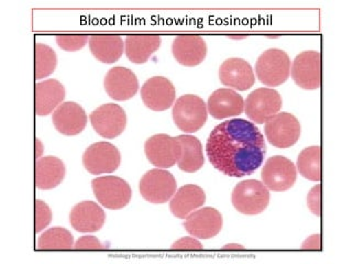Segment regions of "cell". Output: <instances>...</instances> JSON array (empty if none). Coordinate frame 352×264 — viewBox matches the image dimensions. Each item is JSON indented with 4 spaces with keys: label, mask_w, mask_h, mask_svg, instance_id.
Returning <instances> with one entry per match:
<instances>
[{
    "label": "cell",
    "mask_w": 352,
    "mask_h": 264,
    "mask_svg": "<svg viewBox=\"0 0 352 264\" xmlns=\"http://www.w3.org/2000/svg\"><path fill=\"white\" fill-rule=\"evenodd\" d=\"M177 139L181 144V154L177 161L179 168L186 173H195L201 170L205 163L201 141L190 135H179Z\"/></svg>",
    "instance_id": "cell-27"
},
{
    "label": "cell",
    "mask_w": 352,
    "mask_h": 264,
    "mask_svg": "<svg viewBox=\"0 0 352 264\" xmlns=\"http://www.w3.org/2000/svg\"><path fill=\"white\" fill-rule=\"evenodd\" d=\"M42 152H43V146H42L41 141L36 139V157L40 159Z\"/></svg>",
    "instance_id": "cell-38"
},
{
    "label": "cell",
    "mask_w": 352,
    "mask_h": 264,
    "mask_svg": "<svg viewBox=\"0 0 352 264\" xmlns=\"http://www.w3.org/2000/svg\"><path fill=\"white\" fill-rule=\"evenodd\" d=\"M55 40L60 49L74 52L85 47L89 38L86 34H58Z\"/></svg>",
    "instance_id": "cell-31"
},
{
    "label": "cell",
    "mask_w": 352,
    "mask_h": 264,
    "mask_svg": "<svg viewBox=\"0 0 352 264\" xmlns=\"http://www.w3.org/2000/svg\"><path fill=\"white\" fill-rule=\"evenodd\" d=\"M172 53L179 64L192 67L199 65L206 58L207 44L201 36L183 34L174 38Z\"/></svg>",
    "instance_id": "cell-20"
},
{
    "label": "cell",
    "mask_w": 352,
    "mask_h": 264,
    "mask_svg": "<svg viewBox=\"0 0 352 264\" xmlns=\"http://www.w3.org/2000/svg\"><path fill=\"white\" fill-rule=\"evenodd\" d=\"M106 221V214L98 204L86 201L77 204L72 209L69 223L72 227L82 234L100 230Z\"/></svg>",
    "instance_id": "cell-19"
},
{
    "label": "cell",
    "mask_w": 352,
    "mask_h": 264,
    "mask_svg": "<svg viewBox=\"0 0 352 264\" xmlns=\"http://www.w3.org/2000/svg\"><path fill=\"white\" fill-rule=\"evenodd\" d=\"M34 95H36V113L42 117L53 113L63 102L65 98V88L58 80H43V82H36Z\"/></svg>",
    "instance_id": "cell-23"
},
{
    "label": "cell",
    "mask_w": 352,
    "mask_h": 264,
    "mask_svg": "<svg viewBox=\"0 0 352 264\" xmlns=\"http://www.w3.org/2000/svg\"><path fill=\"white\" fill-rule=\"evenodd\" d=\"M88 44L94 56L102 63H115L124 54V42L119 36H91Z\"/></svg>",
    "instance_id": "cell-26"
},
{
    "label": "cell",
    "mask_w": 352,
    "mask_h": 264,
    "mask_svg": "<svg viewBox=\"0 0 352 264\" xmlns=\"http://www.w3.org/2000/svg\"><path fill=\"white\" fill-rule=\"evenodd\" d=\"M161 36L148 34L128 36L124 40V52L132 63L144 64L161 47Z\"/></svg>",
    "instance_id": "cell-25"
},
{
    "label": "cell",
    "mask_w": 352,
    "mask_h": 264,
    "mask_svg": "<svg viewBox=\"0 0 352 264\" xmlns=\"http://www.w3.org/2000/svg\"><path fill=\"white\" fill-rule=\"evenodd\" d=\"M74 248L76 250H102L104 245L96 236H84L75 242Z\"/></svg>",
    "instance_id": "cell-34"
},
{
    "label": "cell",
    "mask_w": 352,
    "mask_h": 264,
    "mask_svg": "<svg viewBox=\"0 0 352 264\" xmlns=\"http://www.w3.org/2000/svg\"><path fill=\"white\" fill-rule=\"evenodd\" d=\"M120 163V152L109 142L94 143L82 154V165L93 175L113 173L118 170Z\"/></svg>",
    "instance_id": "cell-11"
},
{
    "label": "cell",
    "mask_w": 352,
    "mask_h": 264,
    "mask_svg": "<svg viewBox=\"0 0 352 264\" xmlns=\"http://www.w3.org/2000/svg\"><path fill=\"white\" fill-rule=\"evenodd\" d=\"M104 91L117 102L129 100L139 91V82L131 69L116 66L109 69L104 80Z\"/></svg>",
    "instance_id": "cell-16"
},
{
    "label": "cell",
    "mask_w": 352,
    "mask_h": 264,
    "mask_svg": "<svg viewBox=\"0 0 352 264\" xmlns=\"http://www.w3.org/2000/svg\"><path fill=\"white\" fill-rule=\"evenodd\" d=\"M297 170L308 181L322 179V148L318 146L304 148L297 159Z\"/></svg>",
    "instance_id": "cell-28"
},
{
    "label": "cell",
    "mask_w": 352,
    "mask_h": 264,
    "mask_svg": "<svg viewBox=\"0 0 352 264\" xmlns=\"http://www.w3.org/2000/svg\"><path fill=\"white\" fill-rule=\"evenodd\" d=\"M206 201V194L201 187L188 184L176 190L170 198V209L172 214L179 219H186L188 214L201 208Z\"/></svg>",
    "instance_id": "cell-22"
},
{
    "label": "cell",
    "mask_w": 352,
    "mask_h": 264,
    "mask_svg": "<svg viewBox=\"0 0 352 264\" xmlns=\"http://www.w3.org/2000/svg\"><path fill=\"white\" fill-rule=\"evenodd\" d=\"M282 97L273 88H258L249 94L245 102L248 118L256 124H265L282 108Z\"/></svg>",
    "instance_id": "cell-8"
},
{
    "label": "cell",
    "mask_w": 352,
    "mask_h": 264,
    "mask_svg": "<svg viewBox=\"0 0 352 264\" xmlns=\"http://www.w3.org/2000/svg\"><path fill=\"white\" fill-rule=\"evenodd\" d=\"M146 157L154 166L161 168H172L179 161L181 144L177 137L168 135H152L144 144Z\"/></svg>",
    "instance_id": "cell-13"
},
{
    "label": "cell",
    "mask_w": 352,
    "mask_h": 264,
    "mask_svg": "<svg viewBox=\"0 0 352 264\" xmlns=\"http://www.w3.org/2000/svg\"><path fill=\"white\" fill-rule=\"evenodd\" d=\"M176 91L173 82L163 76L148 78L141 88L143 104L153 111L170 109L175 102Z\"/></svg>",
    "instance_id": "cell-14"
},
{
    "label": "cell",
    "mask_w": 352,
    "mask_h": 264,
    "mask_svg": "<svg viewBox=\"0 0 352 264\" xmlns=\"http://www.w3.org/2000/svg\"><path fill=\"white\" fill-rule=\"evenodd\" d=\"M34 217H36V220H34V228L36 229H34V231H36V234H40L42 230L47 228V226L51 223V220H52V212L47 206V203L36 199Z\"/></svg>",
    "instance_id": "cell-32"
},
{
    "label": "cell",
    "mask_w": 352,
    "mask_h": 264,
    "mask_svg": "<svg viewBox=\"0 0 352 264\" xmlns=\"http://www.w3.org/2000/svg\"><path fill=\"white\" fill-rule=\"evenodd\" d=\"M73 247V234L62 227L47 229L38 238V248L40 250H65Z\"/></svg>",
    "instance_id": "cell-29"
},
{
    "label": "cell",
    "mask_w": 352,
    "mask_h": 264,
    "mask_svg": "<svg viewBox=\"0 0 352 264\" xmlns=\"http://www.w3.org/2000/svg\"><path fill=\"white\" fill-rule=\"evenodd\" d=\"M262 183L273 192H285L295 184L297 168L291 160L282 155L270 157L261 172Z\"/></svg>",
    "instance_id": "cell-10"
},
{
    "label": "cell",
    "mask_w": 352,
    "mask_h": 264,
    "mask_svg": "<svg viewBox=\"0 0 352 264\" xmlns=\"http://www.w3.org/2000/svg\"><path fill=\"white\" fill-rule=\"evenodd\" d=\"M307 206L314 214L322 216V185H315L308 192Z\"/></svg>",
    "instance_id": "cell-33"
},
{
    "label": "cell",
    "mask_w": 352,
    "mask_h": 264,
    "mask_svg": "<svg viewBox=\"0 0 352 264\" xmlns=\"http://www.w3.org/2000/svg\"><path fill=\"white\" fill-rule=\"evenodd\" d=\"M52 122L60 133L72 137L80 135L85 129L87 115L82 106L76 102H62L53 111Z\"/></svg>",
    "instance_id": "cell-17"
},
{
    "label": "cell",
    "mask_w": 352,
    "mask_h": 264,
    "mask_svg": "<svg viewBox=\"0 0 352 264\" xmlns=\"http://www.w3.org/2000/svg\"><path fill=\"white\" fill-rule=\"evenodd\" d=\"M229 38H236V40H240V38H247V36H229Z\"/></svg>",
    "instance_id": "cell-39"
},
{
    "label": "cell",
    "mask_w": 352,
    "mask_h": 264,
    "mask_svg": "<svg viewBox=\"0 0 352 264\" xmlns=\"http://www.w3.org/2000/svg\"><path fill=\"white\" fill-rule=\"evenodd\" d=\"M91 187L98 203L104 208L118 210L124 208L131 199L129 184L118 176H102L91 182Z\"/></svg>",
    "instance_id": "cell-5"
},
{
    "label": "cell",
    "mask_w": 352,
    "mask_h": 264,
    "mask_svg": "<svg viewBox=\"0 0 352 264\" xmlns=\"http://www.w3.org/2000/svg\"><path fill=\"white\" fill-rule=\"evenodd\" d=\"M223 249V250H245V247L239 243H228Z\"/></svg>",
    "instance_id": "cell-37"
},
{
    "label": "cell",
    "mask_w": 352,
    "mask_h": 264,
    "mask_svg": "<svg viewBox=\"0 0 352 264\" xmlns=\"http://www.w3.org/2000/svg\"><path fill=\"white\" fill-rule=\"evenodd\" d=\"M34 60L36 80H42L44 77L50 76L58 65L56 53L47 44L36 43L34 45Z\"/></svg>",
    "instance_id": "cell-30"
},
{
    "label": "cell",
    "mask_w": 352,
    "mask_h": 264,
    "mask_svg": "<svg viewBox=\"0 0 352 264\" xmlns=\"http://www.w3.org/2000/svg\"><path fill=\"white\" fill-rule=\"evenodd\" d=\"M231 201L238 212L254 216L261 214L269 206L270 190L262 182L247 179L236 185Z\"/></svg>",
    "instance_id": "cell-2"
},
{
    "label": "cell",
    "mask_w": 352,
    "mask_h": 264,
    "mask_svg": "<svg viewBox=\"0 0 352 264\" xmlns=\"http://www.w3.org/2000/svg\"><path fill=\"white\" fill-rule=\"evenodd\" d=\"M206 153L216 170L231 177H243L261 166L267 144L256 124L245 119H230L209 135Z\"/></svg>",
    "instance_id": "cell-1"
},
{
    "label": "cell",
    "mask_w": 352,
    "mask_h": 264,
    "mask_svg": "<svg viewBox=\"0 0 352 264\" xmlns=\"http://www.w3.org/2000/svg\"><path fill=\"white\" fill-rule=\"evenodd\" d=\"M89 119L95 131L106 139H115L126 129V111L119 104H102L94 110Z\"/></svg>",
    "instance_id": "cell-12"
},
{
    "label": "cell",
    "mask_w": 352,
    "mask_h": 264,
    "mask_svg": "<svg viewBox=\"0 0 352 264\" xmlns=\"http://www.w3.org/2000/svg\"><path fill=\"white\" fill-rule=\"evenodd\" d=\"M304 250H320L322 249V236L314 234L304 241L302 245Z\"/></svg>",
    "instance_id": "cell-36"
},
{
    "label": "cell",
    "mask_w": 352,
    "mask_h": 264,
    "mask_svg": "<svg viewBox=\"0 0 352 264\" xmlns=\"http://www.w3.org/2000/svg\"><path fill=\"white\" fill-rule=\"evenodd\" d=\"M176 187L177 184L172 173L162 168H154L143 175L139 190L148 203L165 204L173 197Z\"/></svg>",
    "instance_id": "cell-6"
},
{
    "label": "cell",
    "mask_w": 352,
    "mask_h": 264,
    "mask_svg": "<svg viewBox=\"0 0 352 264\" xmlns=\"http://www.w3.org/2000/svg\"><path fill=\"white\" fill-rule=\"evenodd\" d=\"M223 223V216L217 209L204 207L187 216L184 227L194 238L212 239L219 234Z\"/></svg>",
    "instance_id": "cell-15"
},
{
    "label": "cell",
    "mask_w": 352,
    "mask_h": 264,
    "mask_svg": "<svg viewBox=\"0 0 352 264\" xmlns=\"http://www.w3.org/2000/svg\"><path fill=\"white\" fill-rule=\"evenodd\" d=\"M293 80L302 89L315 91L322 85V55L308 50L297 55L291 67Z\"/></svg>",
    "instance_id": "cell-7"
},
{
    "label": "cell",
    "mask_w": 352,
    "mask_h": 264,
    "mask_svg": "<svg viewBox=\"0 0 352 264\" xmlns=\"http://www.w3.org/2000/svg\"><path fill=\"white\" fill-rule=\"evenodd\" d=\"M207 109L214 119L229 118L243 113L245 100L230 88H219L209 96Z\"/></svg>",
    "instance_id": "cell-21"
},
{
    "label": "cell",
    "mask_w": 352,
    "mask_h": 264,
    "mask_svg": "<svg viewBox=\"0 0 352 264\" xmlns=\"http://www.w3.org/2000/svg\"><path fill=\"white\" fill-rule=\"evenodd\" d=\"M172 249L174 250H201L203 245L195 238L185 236V238L179 239V241L174 242Z\"/></svg>",
    "instance_id": "cell-35"
},
{
    "label": "cell",
    "mask_w": 352,
    "mask_h": 264,
    "mask_svg": "<svg viewBox=\"0 0 352 264\" xmlns=\"http://www.w3.org/2000/svg\"><path fill=\"white\" fill-rule=\"evenodd\" d=\"M172 116L179 130L192 133L198 131L206 124L208 109L201 97L186 94L179 97L173 104Z\"/></svg>",
    "instance_id": "cell-4"
},
{
    "label": "cell",
    "mask_w": 352,
    "mask_h": 264,
    "mask_svg": "<svg viewBox=\"0 0 352 264\" xmlns=\"http://www.w3.org/2000/svg\"><path fill=\"white\" fill-rule=\"evenodd\" d=\"M65 165L56 157H43L36 160V186L38 190H52L63 182Z\"/></svg>",
    "instance_id": "cell-24"
},
{
    "label": "cell",
    "mask_w": 352,
    "mask_h": 264,
    "mask_svg": "<svg viewBox=\"0 0 352 264\" xmlns=\"http://www.w3.org/2000/svg\"><path fill=\"white\" fill-rule=\"evenodd\" d=\"M256 74L269 87L282 85L291 75V58L283 50H267L256 60Z\"/></svg>",
    "instance_id": "cell-3"
},
{
    "label": "cell",
    "mask_w": 352,
    "mask_h": 264,
    "mask_svg": "<svg viewBox=\"0 0 352 264\" xmlns=\"http://www.w3.org/2000/svg\"><path fill=\"white\" fill-rule=\"evenodd\" d=\"M300 124L294 115L280 113L265 122V135L273 146L287 148L294 146L300 137Z\"/></svg>",
    "instance_id": "cell-9"
},
{
    "label": "cell",
    "mask_w": 352,
    "mask_h": 264,
    "mask_svg": "<svg viewBox=\"0 0 352 264\" xmlns=\"http://www.w3.org/2000/svg\"><path fill=\"white\" fill-rule=\"evenodd\" d=\"M219 80L225 86L245 91L254 85L256 76L249 62L243 58H231L220 66Z\"/></svg>",
    "instance_id": "cell-18"
}]
</instances>
